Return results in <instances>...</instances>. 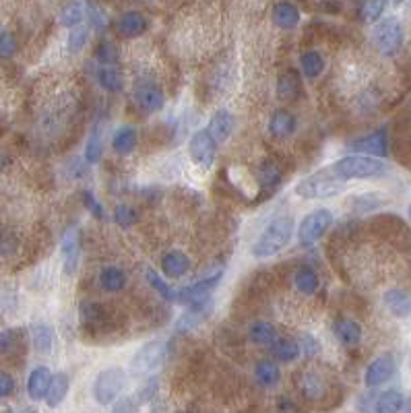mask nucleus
<instances>
[{
	"label": "nucleus",
	"instance_id": "72a5a7b5",
	"mask_svg": "<svg viewBox=\"0 0 411 413\" xmlns=\"http://www.w3.org/2000/svg\"><path fill=\"white\" fill-rule=\"evenodd\" d=\"M87 17V4L85 2H68L60 10V23L68 29H74L83 25V19Z\"/></svg>",
	"mask_w": 411,
	"mask_h": 413
},
{
	"label": "nucleus",
	"instance_id": "cd10ccee",
	"mask_svg": "<svg viewBox=\"0 0 411 413\" xmlns=\"http://www.w3.org/2000/svg\"><path fill=\"white\" fill-rule=\"evenodd\" d=\"M254 379H257V383H259L261 387L271 389V387H275V385L279 383L281 370H279V366H277L275 362H271V360H261V362L254 366Z\"/></svg>",
	"mask_w": 411,
	"mask_h": 413
},
{
	"label": "nucleus",
	"instance_id": "49530a36",
	"mask_svg": "<svg viewBox=\"0 0 411 413\" xmlns=\"http://www.w3.org/2000/svg\"><path fill=\"white\" fill-rule=\"evenodd\" d=\"M83 205H85V209L91 213V215H95L97 219H106L108 215H106V209H103V205L97 201V197L93 194V192H89V190H83Z\"/></svg>",
	"mask_w": 411,
	"mask_h": 413
},
{
	"label": "nucleus",
	"instance_id": "9b49d317",
	"mask_svg": "<svg viewBox=\"0 0 411 413\" xmlns=\"http://www.w3.org/2000/svg\"><path fill=\"white\" fill-rule=\"evenodd\" d=\"M60 252H62V267L66 275H74L81 261V232L77 228H68L62 234L60 240Z\"/></svg>",
	"mask_w": 411,
	"mask_h": 413
},
{
	"label": "nucleus",
	"instance_id": "4be33fe9",
	"mask_svg": "<svg viewBox=\"0 0 411 413\" xmlns=\"http://www.w3.org/2000/svg\"><path fill=\"white\" fill-rule=\"evenodd\" d=\"M68 389H70V381H68V374L66 372H58L52 376V383H50V389H48V395H46V405L50 410H56L62 405V401L66 399L68 395Z\"/></svg>",
	"mask_w": 411,
	"mask_h": 413
},
{
	"label": "nucleus",
	"instance_id": "4c0bfd02",
	"mask_svg": "<svg viewBox=\"0 0 411 413\" xmlns=\"http://www.w3.org/2000/svg\"><path fill=\"white\" fill-rule=\"evenodd\" d=\"M273 354L279 362H294L302 352H300V345L298 341H292V339H277L275 341V347H273Z\"/></svg>",
	"mask_w": 411,
	"mask_h": 413
},
{
	"label": "nucleus",
	"instance_id": "a878e982",
	"mask_svg": "<svg viewBox=\"0 0 411 413\" xmlns=\"http://www.w3.org/2000/svg\"><path fill=\"white\" fill-rule=\"evenodd\" d=\"M137 141H139L137 130H134L132 126H122V128H118V130L114 132V137H112V149H114L118 155H128V153L134 151Z\"/></svg>",
	"mask_w": 411,
	"mask_h": 413
},
{
	"label": "nucleus",
	"instance_id": "09e8293b",
	"mask_svg": "<svg viewBox=\"0 0 411 413\" xmlns=\"http://www.w3.org/2000/svg\"><path fill=\"white\" fill-rule=\"evenodd\" d=\"M97 60H99V64H116V60H118V50L114 48V43L101 41V43L97 46Z\"/></svg>",
	"mask_w": 411,
	"mask_h": 413
},
{
	"label": "nucleus",
	"instance_id": "7c9ffc66",
	"mask_svg": "<svg viewBox=\"0 0 411 413\" xmlns=\"http://www.w3.org/2000/svg\"><path fill=\"white\" fill-rule=\"evenodd\" d=\"M99 285L103 288V292H110V294L122 292L126 285V275L118 267H103L99 273Z\"/></svg>",
	"mask_w": 411,
	"mask_h": 413
},
{
	"label": "nucleus",
	"instance_id": "dca6fc26",
	"mask_svg": "<svg viewBox=\"0 0 411 413\" xmlns=\"http://www.w3.org/2000/svg\"><path fill=\"white\" fill-rule=\"evenodd\" d=\"M234 128H236V118H234L228 110H219V112H215L213 118L209 120L207 132L213 137L215 143H223V141H228V139L232 137Z\"/></svg>",
	"mask_w": 411,
	"mask_h": 413
},
{
	"label": "nucleus",
	"instance_id": "f03ea898",
	"mask_svg": "<svg viewBox=\"0 0 411 413\" xmlns=\"http://www.w3.org/2000/svg\"><path fill=\"white\" fill-rule=\"evenodd\" d=\"M333 178L341 180H364V178H377L387 172V163L383 159L366 157V155H345L337 159L331 168H327Z\"/></svg>",
	"mask_w": 411,
	"mask_h": 413
},
{
	"label": "nucleus",
	"instance_id": "0eeeda50",
	"mask_svg": "<svg viewBox=\"0 0 411 413\" xmlns=\"http://www.w3.org/2000/svg\"><path fill=\"white\" fill-rule=\"evenodd\" d=\"M221 275H223V271L219 269V271H215V273H211V275H207V277L197 279L192 285H186V288L178 290L174 302H178V304H186V306H194V304L207 302L209 294L219 285Z\"/></svg>",
	"mask_w": 411,
	"mask_h": 413
},
{
	"label": "nucleus",
	"instance_id": "bb28decb",
	"mask_svg": "<svg viewBox=\"0 0 411 413\" xmlns=\"http://www.w3.org/2000/svg\"><path fill=\"white\" fill-rule=\"evenodd\" d=\"M405 405V397L401 391L397 389H391V391H385L377 397L374 401V413H399Z\"/></svg>",
	"mask_w": 411,
	"mask_h": 413
},
{
	"label": "nucleus",
	"instance_id": "8fccbe9b",
	"mask_svg": "<svg viewBox=\"0 0 411 413\" xmlns=\"http://www.w3.org/2000/svg\"><path fill=\"white\" fill-rule=\"evenodd\" d=\"M19 343V333L14 329H4L0 333V354H12Z\"/></svg>",
	"mask_w": 411,
	"mask_h": 413
},
{
	"label": "nucleus",
	"instance_id": "4d7b16f0",
	"mask_svg": "<svg viewBox=\"0 0 411 413\" xmlns=\"http://www.w3.org/2000/svg\"><path fill=\"white\" fill-rule=\"evenodd\" d=\"M4 413H37V410L35 407H27V410H4Z\"/></svg>",
	"mask_w": 411,
	"mask_h": 413
},
{
	"label": "nucleus",
	"instance_id": "58836bf2",
	"mask_svg": "<svg viewBox=\"0 0 411 413\" xmlns=\"http://www.w3.org/2000/svg\"><path fill=\"white\" fill-rule=\"evenodd\" d=\"M147 281H149V285L163 298V300H168V302H174V298H176V290L163 279V277H159V273L155 271V269H147Z\"/></svg>",
	"mask_w": 411,
	"mask_h": 413
},
{
	"label": "nucleus",
	"instance_id": "c9c22d12",
	"mask_svg": "<svg viewBox=\"0 0 411 413\" xmlns=\"http://www.w3.org/2000/svg\"><path fill=\"white\" fill-rule=\"evenodd\" d=\"M103 155V141H101V126H93L89 139H87V145H85V159L87 163H99Z\"/></svg>",
	"mask_w": 411,
	"mask_h": 413
},
{
	"label": "nucleus",
	"instance_id": "6ab92c4d",
	"mask_svg": "<svg viewBox=\"0 0 411 413\" xmlns=\"http://www.w3.org/2000/svg\"><path fill=\"white\" fill-rule=\"evenodd\" d=\"M209 302H201V304H194V306H188L186 312H182L176 321V331L178 333H188L192 329H197L207 316H209Z\"/></svg>",
	"mask_w": 411,
	"mask_h": 413
},
{
	"label": "nucleus",
	"instance_id": "c03bdc74",
	"mask_svg": "<svg viewBox=\"0 0 411 413\" xmlns=\"http://www.w3.org/2000/svg\"><path fill=\"white\" fill-rule=\"evenodd\" d=\"M385 8H387V2H379V0L377 2H364L362 4V19L366 23H379Z\"/></svg>",
	"mask_w": 411,
	"mask_h": 413
},
{
	"label": "nucleus",
	"instance_id": "39448f33",
	"mask_svg": "<svg viewBox=\"0 0 411 413\" xmlns=\"http://www.w3.org/2000/svg\"><path fill=\"white\" fill-rule=\"evenodd\" d=\"M372 41L383 56H395L403 48V27L399 19L385 17L374 25Z\"/></svg>",
	"mask_w": 411,
	"mask_h": 413
},
{
	"label": "nucleus",
	"instance_id": "f704fd0d",
	"mask_svg": "<svg viewBox=\"0 0 411 413\" xmlns=\"http://www.w3.org/2000/svg\"><path fill=\"white\" fill-rule=\"evenodd\" d=\"M259 182L265 192L275 190L281 184V170L275 161H263L259 170Z\"/></svg>",
	"mask_w": 411,
	"mask_h": 413
},
{
	"label": "nucleus",
	"instance_id": "412c9836",
	"mask_svg": "<svg viewBox=\"0 0 411 413\" xmlns=\"http://www.w3.org/2000/svg\"><path fill=\"white\" fill-rule=\"evenodd\" d=\"M296 130V118L288 110H275L269 118V132L275 139H288Z\"/></svg>",
	"mask_w": 411,
	"mask_h": 413
},
{
	"label": "nucleus",
	"instance_id": "aec40b11",
	"mask_svg": "<svg viewBox=\"0 0 411 413\" xmlns=\"http://www.w3.org/2000/svg\"><path fill=\"white\" fill-rule=\"evenodd\" d=\"M116 29L124 37H139L147 29V19L139 10H126L124 14H120V19L116 23Z\"/></svg>",
	"mask_w": 411,
	"mask_h": 413
},
{
	"label": "nucleus",
	"instance_id": "5fc2aeb1",
	"mask_svg": "<svg viewBox=\"0 0 411 413\" xmlns=\"http://www.w3.org/2000/svg\"><path fill=\"white\" fill-rule=\"evenodd\" d=\"M137 407H139V403H137L134 397H124V399L114 403L112 413H137Z\"/></svg>",
	"mask_w": 411,
	"mask_h": 413
},
{
	"label": "nucleus",
	"instance_id": "20e7f679",
	"mask_svg": "<svg viewBox=\"0 0 411 413\" xmlns=\"http://www.w3.org/2000/svg\"><path fill=\"white\" fill-rule=\"evenodd\" d=\"M343 192V182L333 178L329 170H321L296 184V194L302 199H333Z\"/></svg>",
	"mask_w": 411,
	"mask_h": 413
},
{
	"label": "nucleus",
	"instance_id": "de8ad7c7",
	"mask_svg": "<svg viewBox=\"0 0 411 413\" xmlns=\"http://www.w3.org/2000/svg\"><path fill=\"white\" fill-rule=\"evenodd\" d=\"M157 387H159V385H157V379H155V376H151L147 383H143V387L139 389V393H137V397H134L137 403H139V405L149 403V401L157 395Z\"/></svg>",
	"mask_w": 411,
	"mask_h": 413
},
{
	"label": "nucleus",
	"instance_id": "6e6d98bb",
	"mask_svg": "<svg viewBox=\"0 0 411 413\" xmlns=\"http://www.w3.org/2000/svg\"><path fill=\"white\" fill-rule=\"evenodd\" d=\"M14 393V379L6 372H0V399H6Z\"/></svg>",
	"mask_w": 411,
	"mask_h": 413
},
{
	"label": "nucleus",
	"instance_id": "9d476101",
	"mask_svg": "<svg viewBox=\"0 0 411 413\" xmlns=\"http://www.w3.org/2000/svg\"><path fill=\"white\" fill-rule=\"evenodd\" d=\"M188 153L192 157L194 163H199L201 168H209L215 161V153H217V143L213 141V137L207 130H197L190 137L188 143Z\"/></svg>",
	"mask_w": 411,
	"mask_h": 413
},
{
	"label": "nucleus",
	"instance_id": "4468645a",
	"mask_svg": "<svg viewBox=\"0 0 411 413\" xmlns=\"http://www.w3.org/2000/svg\"><path fill=\"white\" fill-rule=\"evenodd\" d=\"M134 101L143 112H159L166 103L163 91L157 85H141L134 91Z\"/></svg>",
	"mask_w": 411,
	"mask_h": 413
},
{
	"label": "nucleus",
	"instance_id": "052dcab7",
	"mask_svg": "<svg viewBox=\"0 0 411 413\" xmlns=\"http://www.w3.org/2000/svg\"><path fill=\"white\" fill-rule=\"evenodd\" d=\"M410 217H411V205H410Z\"/></svg>",
	"mask_w": 411,
	"mask_h": 413
},
{
	"label": "nucleus",
	"instance_id": "13d9d810",
	"mask_svg": "<svg viewBox=\"0 0 411 413\" xmlns=\"http://www.w3.org/2000/svg\"><path fill=\"white\" fill-rule=\"evenodd\" d=\"M6 165H8V157H6V153H4V151H0V172H2Z\"/></svg>",
	"mask_w": 411,
	"mask_h": 413
},
{
	"label": "nucleus",
	"instance_id": "f3484780",
	"mask_svg": "<svg viewBox=\"0 0 411 413\" xmlns=\"http://www.w3.org/2000/svg\"><path fill=\"white\" fill-rule=\"evenodd\" d=\"M333 335L345 347H356L362 341V327L352 319H337L333 323Z\"/></svg>",
	"mask_w": 411,
	"mask_h": 413
},
{
	"label": "nucleus",
	"instance_id": "37998d69",
	"mask_svg": "<svg viewBox=\"0 0 411 413\" xmlns=\"http://www.w3.org/2000/svg\"><path fill=\"white\" fill-rule=\"evenodd\" d=\"M302 391H304L306 397H310V399H319V397L323 395V391H325L323 379L317 376V374H312V372L304 374V379H302Z\"/></svg>",
	"mask_w": 411,
	"mask_h": 413
},
{
	"label": "nucleus",
	"instance_id": "3c124183",
	"mask_svg": "<svg viewBox=\"0 0 411 413\" xmlns=\"http://www.w3.org/2000/svg\"><path fill=\"white\" fill-rule=\"evenodd\" d=\"M298 345H300V352H304V356H306V358H314V356L321 352V343H319V341H317V337H314V335H310V333H304Z\"/></svg>",
	"mask_w": 411,
	"mask_h": 413
},
{
	"label": "nucleus",
	"instance_id": "1a4fd4ad",
	"mask_svg": "<svg viewBox=\"0 0 411 413\" xmlns=\"http://www.w3.org/2000/svg\"><path fill=\"white\" fill-rule=\"evenodd\" d=\"M395 370H397L395 358L391 354H381L379 358H374L368 364L366 374H364V383H366L368 389H379L393 379Z\"/></svg>",
	"mask_w": 411,
	"mask_h": 413
},
{
	"label": "nucleus",
	"instance_id": "2f4dec72",
	"mask_svg": "<svg viewBox=\"0 0 411 413\" xmlns=\"http://www.w3.org/2000/svg\"><path fill=\"white\" fill-rule=\"evenodd\" d=\"M294 285L300 294L304 296H312L319 290V275L312 267H300L294 275Z\"/></svg>",
	"mask_w": 411,
	"mask_h": 413
},
{
	"label": "nucleus",
	"instance_id": "f257e3e1",
	"mask_svg": "<svg viewBox=\"0 0 411 413\" xmlns=\"http://www.w3.org/2000/svg\"><path fill=\"white\" fill-rule=\"evenodd\" d=\"M294 219L290 215H281V217H275L267 228L265 232L259 236V240L254 242L252 246V256L254 259H271L275 254H279L292 240L294 236Z\"/></svg>",
	"mask_w": 411,
	"mask_h": 413
},
{
	"label": "nucleus",
	"instance_id": "423d86ee",
	"mask_svg": "<svg viewBox=\"0 0 411 413\" xmlns=\"http://www.w3.org/2000/svg\"><path fill=\"white\" fill-rule=\"evenodd\" d=\"M331 223H333L331 209H314V211H310L302 219V223L298 228V240H300V244L302 246H310V244L319 242L325 236V232L331 228Z\"/></svg>",
	"mask_w": 411,
	"mask_h": 413
},
{
	"label": "nucleus",
	"instance_id": "393cba45",
	"mask_svg": "<svg viewBox=\"0 0 411 413\" xmlns=\"http://www.w3.org/2000/svg\"><path fill=\"white\" fill-rule=\"evenodd\" d=\"M31 343L37 354L48 356L54 347V331L48 323H35L31 327Z\"/></svg>",
	"mask_w": 411,
	"mask_h": 413
},
{
	"label": "nucleus",
	"instance_id": "79ce46f5",
	"mask_svg": "<svg viewBox=\"0 0 411 413\" xmlns=\"http://www.w3.org/2000/svg\"><path fill=\"white\" fill-rule=\"evenodd\" d=\"M114 221L120 225V228H130L139 221V211L130 205H118L114 209Z\"/></svg>",
	"mask_w": 411,
	"mask_h": 413
},
{
	"label": "nucleus",
	"instance_id": "ea45409f",
	"mask_svg": "<svg viewBox=\"0 0 411 413\" xmlns=\"http://www.w3.org/2000/svg\"><path fill=\"white\" fill-rule=\"evenodd\" d=\"M89 41V25H79L74 29L68 31V39H66V48L70 54H79Z\"/></svg>",
	"mask_w": 411,
	"mask_h": 413
},
{
	"label": "nucleus",
	"instance_id": "864d4df0",
	"mask_svg": "<svg viewBox=\"0 0 411 413\" xmlns=\"http://www.w3.org/2000/svg\"><path fill=\"white\" fill-rule=\"evenodd\" d=\"M17 240L8 230H0V254H10L14 252Z\"/></svg>",
	"mask_w": 411,
	"mask_h": 413
},
{
	"label": "nucleus",
	"instance_id": "a211bd4d",
	"mask_svg": "<svg viewBox=\"0 0 411 413\" xmlns=\"http://www.w3.org/2000/svg\"><path fill=\"white\" fill-rule=\"evenodd\" d=\"M383 304H385V308H387L393 316H397V319H408L411 314V296L408 292H403V290L393 288V290L385 292Z\"/></svg>",
	"mask_w": 411,
	"mask_h": 413
},
{
	"label": "nucleus",
	"instance_id": "6e6552de",
	"mask_svg": "<svg viewBox=\"0 0 411 413\" xmlns=\"http://www.w3.org/2000/svg\"><path fill=\"white\" fill-rule=\"evenodd\" d=\"M163 356H166V345L157 339L153 341H147L143 347L137 350V354L132 356L130 360V370L137 374V376H143L147 372H153L161 362H163Z\"/></svg>",
	"mask_w": 411,
	"mask_h": 413
},
{
	"label": "nucleus",
	"instance_id": "680f3d73",
	"mask_svg": "<svg viewBox=\"0 0 411 413\" xmlns=\"http://www.w3.org/2000/svg\"><path fill=\"white\" fill-rule=\"evenodd\" d=\"M410 368H411V356H410Z\"/></svg>",
	"mask_w": 411,
	"mask_h": 413
},
{
	"label": "nucleus",
	"instance_id": "5701e85b",
	"mask_svg": "<svg viewBox=\"0 0 411 413\" xmlns=\"http://www.w3.org/2000/svg\"><path fill=\"white\" fill-rule=\"evenodd\" d=\"M273 23L279 29H294L300 23V8L292 2H277L273 6Z\"/></svg>",
	"mask_w": 411,
	"mask_h": 413
},
{
	"label": "nucleus",
	"instance_id": "bf43d9fd",
	"mask_svg": "<svg viewBox=\"0 0 411 413\" xmlns=\"http://www.w3.org/2000/svg\"><path fill=\"white\" fill-rule=\"evenodd\" d=\"M401 413H411V397L405 401V405H403V410H401Z\"/></svg>",
	"mask_w": 411,
	"mask_h": 413
},
{
	"label": "nucleus",
	"instance_id": "c85d7f7f",
	"mask_svg": "<svg viewBox=\"0 0 411 413\" xmlns=\"http://www.w3.org/2000/svg\"><path fill=\"white\" fill-rule=\"evenodd\" d=\"M300 68H302V74L308 81L319 79L325 70V58L317 50H308L300 56Z\"/></svg>",
	"mask_w": 411,
	"mask_h": 413
},
{
	"label": "nucleus",
	"instance_id": "a18cd8bd",
	"mask_svg": "<svg viewBox=\"0 0 411 413\" xmlns=\"http://www.w3.org/2000/svg\"><path fill=\"white\" fill-rule=\"evenodd\" d=\"M17 48H19V43H17V37L10 33V31H0V58H12L14 54H17Z\"/></svg>",
	"mask_w": 411,
	"mask_h": 413
},
{
	"label": "nucleus",
	"instance_id": "b1692460",
	"mask_svg": "<svg viewBox=\"0 0 411 413\" xmlns=\"http://www.w3.org/2000/svg\"><path fill=\"white\" fill-rule=\"evenodd\" d=\"M95 77H97L99 87L106 89V91H110V93H118L122 89V85H124L122 72L118 70L116 64H99Z\"/></svg>",
	"mask_w": 411,
	"mask_h": 413
},
{
	"label": "nucleus",
	"instance_id": "e433bc0d",
	"mask_svg": "<svg viewBox=\"0 0 411 413\" xmlns=\"http://www.w3.org/2000/svg\"><path fill=\"white\" fill-rule=\"evenodd\" d=\"M381 205H383V199H381V194H374V192L356 194L350 199V209L354 213H370V211L379 209Z\"/></svg>",
	"mask_w": 411,
	"mask_h": 413
},
{
	"label": "nucleus",
	"instance_id": "473e14b6",
	"mask_svg": "<svg viewBox=\"0 0 411 413\" xmlns=\"http://www.w3.org/2000/svg\"><path fill=\"white\" fill-rule=\"evenodd\" d=\"M300 93V74L296 70H285L277 79V95L279 99H294Z\"/></svg>",
	"mask_w": 411,
	"mask_h": 413
},
{
	"label": "nucleus",
	"instance_id": "603ef678",
	"mask_svg": "<svg viewBox=\"0 0 411 413\" xmlns=\"http://www.w3.org/2000/svg\"><path fill=\"white\" fill-rule=\"evenodd\" d=\"M87 14H89V25L93 29H103L106 27V12L97 4H87Z\"/></svg>",
	"mask_w": 411,
	"mask_h": 413
},
{
	"label": "nucleus",
	"instance_id": "a19ab883",
	"mask_svg": "<svg viewBox=\"0 0 411 413\" xmlns=\"http://www.w3.org/2000/svg\"><path fill=\"white\" fill-rule=\"evenodd\" d=\"M81 321L85 327L93 329V327H99V323L103 321V308L99 304H93V302H85L81 304Z\"/></svg>",
	"mask_w": 411,
	"mask_h": 413
},
{
	"label": "nucleus",
	"instance_id": "2eb2a0df",
	"mask_svg": "<svg viewBox=\"0 0 411 413\" xmlns=\"http://www.w3.org/2000/svg\"><path fill=\"white\" fill-rule=\"evenodd\" d=\"M190 259L182 250H170L161 256V273L168 279H180L188 273Z\"/></svg>",
	"mask_w": 411,
	"mask_h": 413
},
{
	"label": "nucleus",
	"instance_id": "ddd939ff",
	"mask_svg": "<svg viewBox=\"0 0 411 413\" xmlns=\"http://www.w3.org/2000/svg\"><path fill=\"white\" fill-rule=\"evenodd\" d=\"M52 383V372L46 366H37L27 376V395L31 401H43Z\"/></svg>",
	"mask_w": 411,
	"mask_h": 413
},
{
	"label": "nucleus",
	"instance_id": "7ed1b4c3",
	"mask_svg": "<svg viewBox=\"0 0 411 413\" xmlns=\"http://www.w3.org/2000/svg\"><path fill=\"white\" fill-rule=\"evenodd\" d=\"M124 387H126V372L118 366H112V368L101 370L95 376L91 393H93V399L106 407V405L116 403V399L120 397Z\"/></svg>",
	"mask_w": 411,
	"mask_h": 413
},
{
	"label": "nucleus",
	"instance_id": "c756f323",
	"mask_svg": "<svg viewBox=\"0 0 411 413\" xmlns=\"http://www.w3.org/2000/svg\"><path fill=\"white\" fill-rule=\"evenodd\" d=\"M248 339L254 345H273L277 341V329L271 323H265V321L252 323L250 329H248Z\"/></svg>",
	"mask_w": 411,
	"mask_h": 413
},
{
	"label": "nucleus",
	"instance_id": "f8f14e48",
	"mask_svg": "<svg viewBox=\"0 0 411 413\" xmlns=\"http://www.w3.org/2000/svg\"><path fill=\"white\" fill-rule=\"evenodd\" d=\"M352 149L356 151V155H366V157L381 159V157H385L389 153V134H387L385 128H379L377 132L354 141Z\"/></svg>",
	"mask_w": 411,
	"mask_h": 413
}]
</instances>
